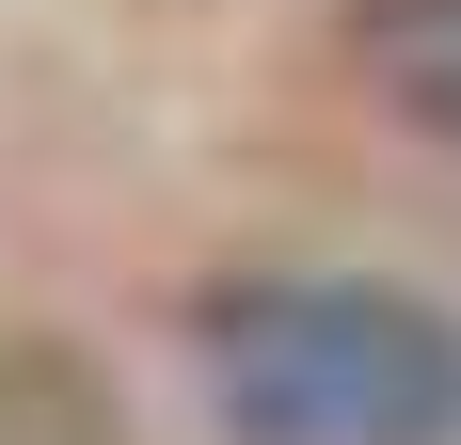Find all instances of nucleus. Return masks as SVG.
<instances>
[{"instance_id":"1","label":"nucleus","mask_w":461,"mask_h":445,"mask_svg":"<svg viewBox=\"0 0 461 445\" xmlns=\"http://www.w3.org/2000/svg\"><path fill=\"white\" fill-rule=\"evenodd\" d=\"M223 445H461V318L366 270H271L207 303Z\"/></svg>"},{"instance_id":"2","label":"nucleus","mask_w":461,"mask_h":445,"mask_svg":"<svg viewBox=\"0 0 461 445\" xmlns=\"http://www.w3.org/2000/svg\"><path fill=\"white\" fill-rule=\"evenodd\" d=\"M350 64L414 143L461 159V0H350Z\"/></svg>"}]
</instances>
